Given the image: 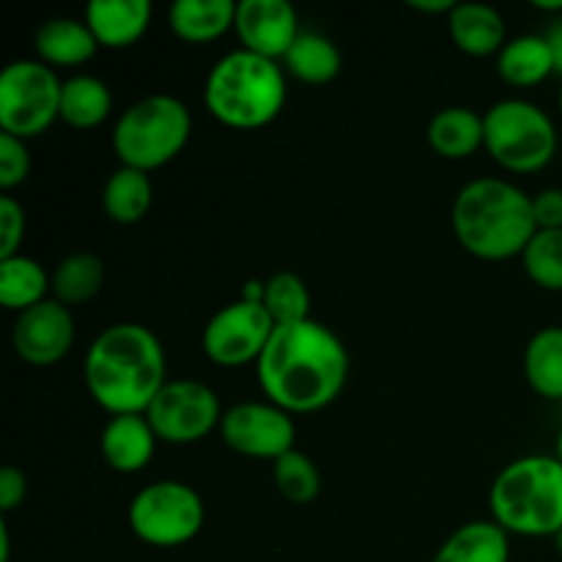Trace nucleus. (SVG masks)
Masks as SVG:
<instances>
[{
    "label": "nucleus",
    "instance_id": "obj_1",
    "mask_svg": "<svg viewBox=\"0 0 562 562\" xmlns=\"http://www.w3.org/2000/svg\"><path fill=\"white\" fill-rule=\"evenodd\" d=\"M349 376V355L322 322L274 327L258 357V384L269 404L289 415H307L333 404Z\"/></svg>",
    "mask_w": 562,
    "mask_h": 562
},
{
    "label": "nucleus",
    "instance_id": "obj_2",
    "mask_svg": "<svg viewBox=\"0 0 562 562\" xmlns=\"http://www.w3.org/2000/svg\"><path fill=\"white\" fill-rule=\"evenodd\" d=\"M165 351L157 335L135 322L102 329L86 355V384L110 415H146L165 379Z\"/></svg>",
    "mask_w": 562,
    "mask_h": 562
},
{
    "label": "nucleus",
    "instance_id": "obj_3",
    "mask_svg": "<svg viewBox=\"0 0 562 562\" xmlns=\"http://www.w3.org/2000/svg\"><path fill=\"white\" fill-rule=\"evenodd\" d=\"M453 234L467 252L483 261L521 256L538 234L532 198L503 179H475L456 195Z\"/></svg>",
    "mask_w": 562,
    "mask_h": 562
},
{
    "label": "nucleus",
    "instance_id": "obj_4",
    "mask_svg": "<svg viewBox=\"0 0 562 562\" xmlns=\"http://www.w3.org/2000/svg\"><path fill=\"white\" fill-rule=\"evenodd\" d=\"M203 102L209 113L231 130L272 124L285 104L283 66L250 49L228 53L209 71Z\"/></svg>",
    "mask_w": 562,
    "mask_h": 562
},
{
    "label": "nucleus",
    "instance_id": "obj_5",
    "mask_svg": "<svg viewBox=\"0 0 562 562\" xmlns=\"http://www.w3.org/2000/svg\"><path fill=\"white\" fill-rule=\"evenodd\" d=\"M492 514L505 532L549 538L562 530V464L558 456H525L492 483Z\"/></svg>",
    "mask_w": 562,
    "mask_h": 562
},
{
    "label": "nucleus",
    "instance_id": "obj_6",
    "mask_svg": "<svg viewBox=\"0 0 562 562\" xmlns=\"http://www.w3.org/2000/svg\"><path fill=\"white\" fill-rule=\"evenodd\" d=\"M190 132L187 104L170 93H154L121 113L113 126V148L124 168L151 173L184 151Z\"/></svg>",
    "mask_w": 562,
    "mask_h": 562
},
{
    "label": "nucleus",
    "instance_id": "obj_7",
    "mask_svg": "<svg viewBox=\"0 0 562 562\" xmlns=\"http://www.w3.org/2000/svg\"><path fill=\"white\" fill-rule=\"evenodd\" d=\"M492 159L514 173H536L547 168L558 151V130L538 104L525 99H503L483 115Z\"/></svg>",
    "mask_w": 562,
    "mask_h": 562
},
{
    "label": "nucleus",
    "instance_id": "obj_8",
    "mask_svg": "<svg viewBox=\"0 0 562 562\" xmlns=\"http://www.w3.org/2000/svg\"><path fill=\"white\" fill-rule=\"evenodd\" d=\"M64 82L42 60H14L0 75V130L11 137L42 135L60 119Z\"/></svg>",
    "mask_w": 562,
    "mask_h": 562
},
{
    "label": "nucleus",
    "instance_id": "obj_9",
    "mask_svg": "<svg viewBox=\"0 0 562 562\" xmlns=\"http://www.w3.org/2000/svg\"><path fill=\"white\" fill-rule=\"evenodd\" d=\"M203 499L181 481H157L135 494L130 527L143 543L157 549L184 547L203 527Z\"/></svg>",
    "mask_w": 562,
    "mask_h": 562
},
{
    "label": "nucleus",
    "instance_id": "obj_10",
    "mask_svg": "<svg viewBox=\"0 0 562 562\" xmlns=\"http://www.w3.org/2000/svg\"><path fill=\"white\" fill-rule=\"evenodd\" d=\"M146 417L162 442L192 445L206 439L223 423V409L217 393L209 384L176 379L159 390Z\"/></svg>",
    "mask_w": 562,
    "mask_h": 562
},
{
    "label": "nucleus",
    "instance_id": "obj_11",
    "mask_svg": "<svg viewBox=\"0 0 562 562\" xmlns=\"http://www.w3.org/2000/svg\"><path fill=\"white\" fill-rule=\"evenodd\" d=\"M274 333V322L261 302H231L203 329V351L214 366L236 368L258 362Z\"/></svg>",
    "mask_w": 562,
    "mask_h": 562
},
{
    "label": "nucleus",
    "instance_id": "obj_12",
    "mask_svg": "<svg viewBox=\"0 0 562 562\" xmlns=\"http://www.w3.org/2000/svg\"><path fill=\"white\" fill-rule=\"evenodd\" d=\"M220 434H223V442L236 453L278 461L280 456L294 450L296 426L289 412L280 406L247 401L225 412Z\"/></svg>",
    "mask_w": 562,
    "mask_h": 562
},
{
    "label": "nucleus",
    "instance_id": "obj_13",
    "mask_svg": "<svg viewBox=\"0 0 562 562\" xmlns=\"http://www.w3.org/2000/svg\"><path fill=\"white\" fill-rule=\"evenodd\" d=\"M11 340L16 355L31 366H55L75 344V318L64 302L44 300L16 316Z\"/></svg>",
    "mask_w": 562,
    "mask_h": 562
},
{
    "label": "nucleus",
    "instance_id": "obj_14",
    "mask_svg": "<svg viewBox=\"0 0 562 562\" xmlns=\"http://www.w3.org/2000/svg\"><path fill=\"white\" fill-rule=\"evenodd\" d=\"M234 31L241 38V49L278 60L294 47L300 22L289 0H241L236 5Z\"/></svg>",
    "mask_w": 562,
    "mask_h": 562
},
{
    "label": "nucleus",
    "instance_id": "obj_15",
    "mask_svg": "<svg viewBox=\"0 0 562 562\" xmlns=\"http://www.w3.org/2000/svg\"><path fill=\"white\" fill-rule=\"evenodd\" d=\"M151 22L148 0H93L86 9V25L91 27L99 47L126 49L143 38Z\"/></svg>",
    "mask_w": 562,
    "mask_h": 562
},
{
    "label": "nucleus",
    "instance_id": "obj_16",
    "mask_svg": "<svg viewBox=\"0 0 562 562\" xmlns=\"http://www.w3.org/2000/svg\"><path fill=\"white\" fill-rule=\"evenodd\" d=\"M157 450V434L146 415H115L102 431V456L110 470H146Z\"/></svg>",
    "mask_w": 562,
    "mask_h": 562
},
{
    "label": "nucleus",
    "instance_id": "obj_17",
    "mask_svg": "<svg viewBox=\"0 0 562 562\" xmlns=\"http://www.w3.org/2000/svg\"><path fill=\"white\" fill-rule=\"evenodd\" d=\"M450 36L461 53L486 58L505 47V16L488 3H459L448 16Z\"/></svg>",
    "mask_w": 562,
    "mask_h": 562
},
{
    "label": "nucleus",
    "instance_id": "obj_18",
    "mask_svg": "<svg viewBox=\"0 0 562 562\" xmlns=\"http://www.w3.org/2000/svg\"><path fill=\"white\" fill-rule=\"evenodd\" d=\"M236 5L234 0H179L170 5L168 25L181 42L209 44L234 27Z\"/></svg>",
    "mask_w": 562,
    "mask_h": 562
},
{
    "label": "nucleus",
    "instance_id": "obj_19",
    "mask_svg": "<svg viewBox=\"0 0 562 562\" xmlns=\"http://www.w3.org/2000/svg\"><path fill=\"white\" fill-rule=\"evenodd\" d=\"M99 42L91 27L71 16H55L36 31V55L42 64L53 66H80L93 58Z\"/></svg>",
    "mask_w": 562,
    "mask_h": 562
},
{
    "label": "nucleus",
    "instance_id": "obj_20",
    "mask_svg": "<svg viewBox=\"0 0 562 562\" xmlns=\"http://www.w3.org/2000/svg\"><path fill=\"white\" fill-rule=\"evenodd\" d=\"M486 143L483 115L470 108H445L428 124V146L445 159H467Z\"/></svg>",
    "mask_w": 562,
    "mask_h": 562
},
{
    "label": "nucleus",
    "instance_id": "obj_21",
    "mask_svg": "<svg viewBox=\"0 0 562 562\" xmlns=\"http://www.w3.org/2000/svg\"><path fill=\"white\" fill-rule=\"evenodd\" d=\"M508 532L497 521H470L459 527L434 554V562H508Z\"/></svg>",
    "mask_w": 562,
    "mask_h": 562
},
{
    "label": "nucleus",
    "instance_id": "obj_22",
    "mask_svg": "<svg viewBox=\"0 0 562 562\" xmlns=\"http://www.w3.org/2000/svg\"><path fill=\"white\" fill-rule=\"evenodd\" d=\"M113 110V93L108 82L93 75H77L64 80L60 91V119L75 130H93L104 124Z\"/></svg>",
    "mask_w": 562,
    "mask_h": 562
},
{
    "label": "nucleus",
    "instance_id": "obj_23",
    "mask_svg": "<svg viewBox=\"0 0 562 562\" xmlns=\"http://www.w3.org/2000/svg\"><path fill=\"white\" fill-rule=\"evenodd\" d=\"M497 71L516 88H530L547 80L554 71L552 49L547 36H519L499 49Z\"/></svg>",
    "mask_w": 562,
    "mask_h": 562
},
{
    "label": "nucleus",
    "instance_id": "obj_24",
    "mask_svg": "<svg viewBox=\"0 0 562 562\" xmlns=\"http://www.w3.org/2000/svg\"><path fill=\"white\" fill-rule=\"evenodd\" d=\"M154 203V187L148 173L121 165L108 179L102 192V206L108 217L119 225H135L148 214Z\"/></svg>",
    "mask_w": 562,
    "mask_h": 562
},
{
    "label": "nucleus",
    "instance_id": "obj_25",
    "mask_svg": "<svg viewBox=\"0 0 562 562\" xmlns=\"http://www.w3.org/2000/svg\"><path fill=\"white\" fill-rule=\"evenodd\" d=\"M53 280L44 267L27 256L0 258V305L9 311H31L47 300Z\"/></svg>",
    "mask_w": 562,
    "mask_h": 562
},
{
    "label": "nucleus",
    "instance_id": "obj_26",
    "mask_svg": "<svg viewBox=\"0 0 562 562\" xmlns=\"http://www.w3.org/2000/svg\"><path fill=\"white\" fill-rule=\"evenodd\" d=\"M525 373L541 398L562 401V327H543L525 351Z\"/></svg>",
    "mask_w": 562,
    "mask_h": 562
},
{
    "label": "nucleus",
    "instance_id": "obj_27",
    "mask_svg": "<svg viewBox=\"0 0 562 562\" xmlns=\"http://www.w3.org/2000/svg\"><path fill=\"white\" fill-rule=\"evenodd\" d=\"M283 60L285 69L307 86H324V82L335 80L344 66L340 49L322 33H300Z\"/></svg>",
    "mask_w": 562,
    "mask_h": 562
},
{
    "label": "nucleus",
    "instance_id": "obj_28",
    "mask_svg": "<svg viewBox=\"0 0 562 562\" xmlns=\"http://www.w3.org/2000/svg\"><path fill=\"white\" fill-rule=\"evenodd\" d=\"M104 285V263L93 252H71L53 274V294L64 305L91 302Z\"/></svg>",
    "mask_w": 562,
    "mask_h": 562
},
{
    "label": "nucleus",
    "instance_id": "obj_29",
    "mask_svg": "<svg viewBox=\"0 0 562 562\" xmlns=\"http://www.w3.org/2000/svg\"><path fill=\"white\" fill-rule=\"evenodd\" d=\"M263 307L272 316L274 327L307 322L311 318V291L300 274L278 272L267 280Z\"/></svg>",
    "mask_w": 562,
    "mask_h": 562
},
{
    "label": "nucleus",
    "instance_id": "obj_30",
    "mask_svg": "<svg viewBox=\"0 0 562 562\" xmlns=\"http://www.w3.org/2000/svg\"><path fill=\"white\" fill-rule=\"evenodd\" d=\"M272 475L278 492L294 505L313 503L318 497V492H322V475H318L316 464H313L311 456L300 453L296 448L274 461Z\"/></svg>",
    "mask_w": 562,
    "mask_h": 562
},
{
    "label": "nucleus",
    "instance_id": "obj_31",
    "mask_svg": "<svg viewBox=\"0 0 562 562\" xmlns=\"http://www.w3.org/2000/svg\"><path fill=\"white\" fill-rule=\"evenodd\" d=\"M525 272L547 291H562V231H538L521 252Z\"/></svg>",
    "mask_w": 562,
    "mask_h": 562
},
{
    "label": "nucleus",
    "instance_id": "obj_32",
    "mask_svg": "<svg viewBox=\"0 0 562 562\" xmlns=\"http://www.w3.org/2000/svg\"><path fill=\"white\" fill-rule=\"evenodd\" d=\"M31 173V154L25 140L11 135H0V190L9 192L20 187Z\"/></svg>",
    "mask_w": 562,
    "mask_h": 562
},
{
    "label": "nucleus",
    "instance_id": "obj_33",
    "mask_svg": "<svg viewBox=\"0 0 562 562\" xmlns=\"http://www.w3.org/2000/svg\"><path fill=\"white\" fill-rule=\"evenodd\" d=\"M25 236V209L11 195L0 198V258L20 256Z\"/></svg>",
    "mask_w": 562,
    "mask_h": 562
},
{
    "label": "nucleus",
    "instance_id": "obj_34",
    "mask_svg": "<svg viewBox=\"0 0 562 562\" xmlns=\"http://www.w3.org/2000/svg\"><path fill=\"white\" fill-rule=\"evenodd\" d=\"M532 214H536L538 231H562V190L552 187L532 198Z\"/></svg>",
    "mask_w": 562,
    "mask_h": 562
},
{
    "label": "nucleus",
    "instance_id": "obj_35",
    "mask_svg": "<svg viewBox=\"0 0 562 562\" xmlns=\"http://www.w3.org/2000/svg\"><path fill=\"white\" fill-rule=\"evenodd\" d=\"M25 472L16 470V467H3V470H0V510H3V514H11L14 508H20L22 499H25Z\"/></svg>",
    "mask_w": 562,
    "mask_h": 562
},
{
    "label": "nucleus",
    "instance_id": "obj_36",
    "mask_svg": "<svg viewBox=\"0 0 562 562\" xmlns=\"http://www.w3.org/2000/svg\"><path fill=\"white\" fill-rule=\"evenodd\" d=\"M456 5L453 0H409V9L415 11H423V14H445V11H453Z\"/></svg>",
    "mask_w": 562,
    "mask_h": 562
},
{
    "label": "nucleus",
    "instance_id": "obj_37",
    "mask_svg": "<svg viewBox=\"0 0 562 562\" xmlns=\"http://www.w3.org/2000/svg\"><path fill=\"white\" fill-rule=\"evenodd\" d=\"M547 42H549V49H552L554 71H558V75H562V20L554 22L552 31L547 33Z\"/></svg>",
    "mask_w": 562,
    "mask_h": 562
},
{
    "label": "nucleus",
    "instance_id": "obj_38",
    "mask_svg": "<svg viewBox=\"0 0 562 562\" xmlns=\"http://www.w3.org/2000/svg\"><path fill=\"white\" fill-rule=\"evenodd\" d=\"M263 291H267V283H261V280H250V283L245 285V291H241V300L261 302L263 305Z\"/></svg>",
    "mask_w": 562,
    "mask_h": 562
},
{
    "label": "nucleus",
    "instance_id": "obj_39",
    "mask_svg": "<svg viewBox=\"0 0 562 562\" xmlns=\"http://www.w3.org/2000/svg\"><path fill=\"white\" fill-rule=\"evenodd\" d=\"M11 552V538H9V525L0 521V562H9Z\"/></svg>",
    "mask_w": 562,
    "mask_h": 562
},
{
    "label": "nucleus",
    "instance_id": "obj_40",
    "mask_svg": "<svg viewBox=\"0 0 562 562\" xmlns=\"http://www.w3.org/2000/svg\"><path fill=\"white\" fill-rule=\"evenodd\" d=\"M536 9H541V11H562V0H536Z\"/></svg>",
    "mask_w": 562,
    "mask_h": 562
},
{
    "label": "nucleus",
    "instance_id": "obj_41",
    "mask_svg": "<svg viewBox=\"0 0 562 562\" xmlns=\"http://www.w3.org/2000/svg\"><path fill=\"white\" fill-rule=\"evenodd\" d=\"M554 543H558V552L562 554V530L558 532V536H554Z\"/></svg>",
    "mask_w": 562,
    "mask_h": 562
},
{
    "label": "nucleus",
    "instance_id": "obj_42",
    "mask_svg": "<svg viewBox=\"0 0 562 562\" xmlns=\"http://www.w3.org/2000/svg\"><path fill=\"white\" fill-rule=\"evenodd\" d=\"M558 459H560V464H562V431H560V437H558Z\"/></svg>",
    "mask_w": 562,
    "mask_h": 562
},
{
    "label": "nucleus",
    "instance_id": "obj_43",
    "mask_svg": "<svg viewBox=\"0 0 562 562\" xmlns=\"http://www.w3.org/2000/svg\"><path fill=\"white\" fill-rule=\"evenodd\" d=\"M560 113H562V88H560Z\"/></svg>",
    "mask_w": 562,
    "mask_h": 562
}]
</instances>
